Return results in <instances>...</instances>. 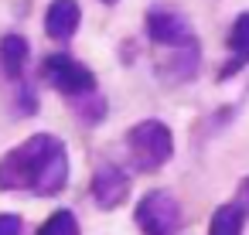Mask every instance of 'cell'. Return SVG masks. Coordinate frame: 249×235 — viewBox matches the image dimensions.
<instances>
[{"label": "cell", "instance_id": "cell-1", "mask_svg": "<svg viewBox=\"0 0 249 235\" xmlns=\"http://www.w3.org/2000/svg\"><path fill=\"white\" fill-rule=\"evenodd\" d=\"M69 184V150L55 133H35L0 157V191L55 198Z\"/></svg>", "mask_w": 249, "mask_h": 235}, {"label": "cell", "instance_id": "cell-2", "mask_svg": "<svg viewBox=\"0 0 249 235\" xmlns=\"http://www.w3.org/2000/svg\"><path fill=\"white\" fill-rule=\"evenodd\" d=\"M126 147H130L133 167L140 174H154V170H160L174 157V133L160 119H140L126 133Z\"/></svg>", "mask_w": 249, "mask_h": 235}, {"label": "cell", "instance_id": "cell-3", "mask_svg": "<svg viewBox=\"0 0 249 235\" xmlns=\"http://www.w3.org/2000/svg\"><path fill=\"white\" fill-rule=\"evenodd\" d=\"M143 28H147V38L164 51L198 45V34H195L188 14L174 4H150L147 14H143Z\"/></svg>", "mask_w": 249, "mask_h": 235}, {"label": "cell", "instance_id": "cell-4", "mask_svg": "<svg viewBox=\"0 0 249 235\" xmlns=\"http://www.w3.org/2000/svg\"><path fill=\"white\" fill-rule=\"evenodd\" d=\"M41 79L48 82V89H55L65 99H75V96H86V92L99 89L96 72L72 55H48L41 62Z\"/></svg>", "mask_w": 249, "mask_h": 235}, {"label": "cell", "instance_id": "cell-5", "mask_svg": "<svg viewBox=\"0 0 249 235\" xmlns=\"http://www.w3.org/2000/svg\"><path fill=\"white\" fill-rule=\"evenodd\" d=\"M133 221H137V228L143 235H174L181 228V204H178V198L171 191L154 187L137 201Z\"/></svg>", "mask_w": 249, "mask_h": 235}, {"label": "cell", "instance_id": "cell-6", "mask_svg": "<svg viewBox=\"0 0 249 235\" xmlns=\"http://www.w3.org/2000/svg\"><path fill=\"white\" fill-rule=\"evenodd\" d=\"M130 187H133V177H130L123 167H116V164H99L96 174H92L89 194H92L96 208H103V211H116V208L126 204Z\"/></svg>", "mask_w": 249, "mask_h": 235}, {"label": "cell", "instance_id": "cell-7", "mask_svg": "<svg viewBox=\"0 0 249 235\" xmlns=\"http://www.w3.org/2000/svg\"><path fill=\"white\" fill-rule=\"evenodd\" d=\"M82 24V7H79V0H52L48 11H45V34L52 41H69L75 38Z\"/></svg>", "mask_w": 249, "mask_h": 235}, {"label": "cell", "instance_id": "cell-8", "mask_svg": "<svg viewBox=\"0 0 249 235\" xmlns=\"http://www.w3.org/2000/svg\"><path fill=\"white\" fill-rule=\"evenodd\" d=\"M246 65H249V11H242V14L232 21V28H229V62L222 65L218 82L235 79Z\"/></svg>", "mask_w": 249, "mask_h": 235}, {"label": "cell", "instance_id": "cell-9", "mask_svg": "<svg viewBox=\"0 0 249 235\" xmlns=\"http://www.w3.org/2000/svg\"><path fill=\"white\" fill-rule=\"evenodd\" d=\"M28 58H31V45L24 34H4L0 38V75L11 79V82H21L24 79V68H28Z\"/></svg>", "mask_w": 249, "mask_h": 235}, {"label": "cell", "instance_id": "cell-10", "mask_svg": "<svg viewBox=\"0 0 249 235\" xmlns=\"http://www.w3.org/2000/svg\"><path fill=\"white\" fill-rule=\"evenodd\" d=\"M242 225H246V211L239 201H229V204H218L212 221H208V235H242Z\"/></svg>", "mask_w": 249, "mask_h": 235}, {"label": "cell", "instance_id": "cell-11", "mask_svg": "<svg viewBox=\"0 0 249 235\" xmlns=\"http://www.w3.org/2000/svg\"><path fill=\"white\" fill-rule=\"evenodd\" d=\"M69 106L75 109V116L86 123V126H99L103 119H106V96L96 89V92H86V96H75V99H69Z\"/></svg>", "mask_w": 249, "mask_h": 235}, {"label": "cell", "instance_id": "cell-12", "mask_svg": "<svg viewBox=\"0 0 249 235\" xmlns=\"http://www.w3.org/2000/svg\"><path fill=\"white\" fill-rule=\"evenodd\" d=\"M38 235H82V228H79V218H75V211H69V208H58V211H52V215L41 221Z\"/></svg>", "mask_w": 249, "mask_h": 235}, {"label": "cell", "instance_id": "cell-13", "mask_svg": "<svg viewBox=\"0 0 249 235\" xmlns=\"http://www.w3.org/2000/svg\"><path fill=\"white\" fill-rule=\"evenodd\" d=\"M14 109H18L21 116H31V113L38 109V99H35V89L28 85V79H21V82H18V92H14Z\"/></svg>", "mask_w": 249, "mask_h": 235}, {"label": "cell", "instance_id": "cell-14", "mask_svg": "<svg viewBox=\"0 0 249 235\" xmlns=\"http://www.w3.org/2000/svg\"><path fill=\"white\" fill-rule=\"evenodd\" d=\"M0 235H24V221H21V215H11V211L0 215Z\"/></svg>", "mask_w": 249, "mask_h": 235}, {"label": "cell", "instance_id": "cell-15", "mask_svg": "<svg viewBox=\"0 0 249 235\" xmlns=\"http://www.w3.org/2000/svg\"><path fill=\"white\" fill-rule=\"evenodd\" d=\"M235 201H239L242 211L249 215V177H242V184H239V191H235Z\"/></svg>", "mask_w": 249, "mask_h": 235}, {"label": "cell", "instance_id": "cell-16", "mask_svg": "<svg viewBox=\"0 0 249 235\" xmlns=\"http://www.w3.org/2000/svg\"><path fill=\"white\" fill-rule=\"evenodd\" d=\"M99 4H109V7H113V4H120V0H99Z\"/></svg>", "mask_w": 249, "mask_h": 235}]
</instances>
